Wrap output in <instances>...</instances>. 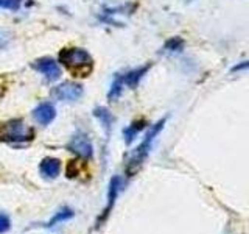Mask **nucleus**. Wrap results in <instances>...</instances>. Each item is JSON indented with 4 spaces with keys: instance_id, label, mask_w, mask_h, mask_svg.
<instances>
[{
    "instance_id": "1",
    "label": "nucleus",
    "mask_w": 249,
    "mask_h": 234,
    "mask_svg": "<svg viewBox=\"0 0 249 234\" xmlns=\"http://www.w3.org/2000/svg\"><path fill=\"white\" fill-rule=\"evenodd\" d=\"M165 122L167 119H162L159 122H156L153 127L148 131V135L143 137V140L137 145V148L128 156V161H126V172L128 174H134L136 170H139V167L142 166L145 162V159L148 158V155L151 152V147L154 144L156 137L159 136V133L163 130L165 127Z\"/></svg>"
},
{
    "instance_id": "2",
    "label": "nucleus",
    "mask_w": 249,
    "mask_h": 234,
    "mask_svg": "<svg viewBox=\"0 0 249 234\" xmlns=\"http://www.w3.org/2000/svg\"><path fill=\"white\" fill-rule=\"evenodd\" d=\"M35 139V130L20 119H13L0 123V142L5 144H28Z\"/></svg>"
},
{
    "instance_id": "3",
    "label": "nucleus",
    "mask_w": 249,
    "mask_h": 234,
    "mask_svg": "<svg viewBox=\"0 0 249 234\" xmlns=\"http://www.w3.org/2000/svg\"><path fill=\"white\" fill-rule=\"evenodd\" d=\"M59 62L73 72H89L92 67V57L84 49L70 47L59 53Z\"/></svg>"
},
{
    "instance_id": "4",
    "label": "nucleus",
    "mask_w": 249,
    "mask_h": 234,
    "mask_svg": "<svg viewBox=\"0 0 249 234\" xmlns=\"http://www.w3.org/2000/svg\"><path fill=\"white\" fill-rule=\"evenodd\" d=\"M67 148L83 159H90L93 155L92 140L86 135H83V133H76V135L69 140Z\"/></svg>"
},
{
    "instance_id": "5",
    "label": "nucleus",
    "mask_w": 249,
    "mask_h": 234,
    "mask_svg": "<svg viewBox=\"0 0 249 234\" xmlns=\"http://www.w3.org/2000/svg\"><path fill=\"white\" fill-rule=\"evenodd\" d=\"M84 89L81 84L73 83V81H66L56 86V88L52 91V96L61 101H75L78 98H81Z\"/></svg>"
},
{
    "instance_id": "6",
    "label": "nucleus",
    "mask_w": 249,
    "mask_h": 234,
    "mask_svg": "<svg viewBox=\"0 0 249 234\" xmlns=\"http://www.w3.org/2000/svg\"><path fill=\"white\" fill-rule=\"evenodd\" d=\"M35 70L41 72L47 81H56L61 77V67L54 59L52 58H39L31 64Z\"/></svg>"
},
{
    "instance_id": "7",
    "label": "nucleus",
    "mask_w": 249,
    "mask_h": 234,
    "mask_svg": "<svg viewBox=\"0 0 249 234\" xmlns=\"http://www.w3.org/2000/svg\"><path fill=\"white\" fill-rule=\"evenodd\" d=\"M122 186H123V179L120 175H115L111 178V181H109V189H107V203H106V208L103 209V215L98 218V225L103 223L107 218V215L111 214V211L115 205V200H117V197H119V192L122 189Z\"/></svg>"
},
{
    "instance_id": "8",
    "label": "nucleus",
    "mask_w": 249,
    "mask_h": 234,
    "mask_svg": "<svg viewBox=\"0 0 249 234\" xmlns=\"http://www.w3.org/2000/svg\"><path fill=\"white\" fill-rule=\"evenodd\" d=\"M54 117H56V109H54V106L49 103V101H44V103L37 105L33 109V119L39 125H42V127L50 125L54 120Z\"/></svg>"
},
{
    "instance_id": "9",
    "label": "nucleus",
    "mask_w": 249,
    "mask_h": 234,
    "mask_svg": "<svg viewBox=\"0 0 249 234\" xmlns=\"http://www.w3.org/2000/svg\"><path fill=\"white\" fill-rule=\"evenodd\" d=\"M61 161L58 158H44L39 164V172L45 179H54L61 174Z\"/></svg>"
},
{
    "instance_id": "10",
    "label": "nucleus",
    "mask_w": 249,
    "mask_h": 234,
    "mask_svg": "<svg viewBox=\"0 0 249 234\" xmlns=\"http://www.w3.org/2000/svg\"><path fill=\"white\" fill-rule=\"evenodd\" d=\"M75 215V213H73V209H70V208H67V206H64V208H61L59 211H56V213L53 214V217L50 218L49 222H44V223H39L42 226V228H54L56 225H59V223H62V222H67V220H70Z\"/></svg>"
},
{
    "instance_id": "11",
    "label": "nucleus",
    "mask_w": 249,
    "mask_h": 234,
    "mask_svg": "<svg viewBox=\"0 0 249 234\" xmlns=\"http://www.w3.org/2000/svg\"><path fill=\"white\" fill-rule=\"evenodd\" d=\"M150 67H151V64H145V66H142V67H139V69H134V70H129L128 74H124L123 75V81H124V84L128 86V88H131V89H134V88H137V84L140 83V80L145 77V74L150 70Z\"/></svg>"
},
{
    "instance_id": "12",
    "label": "nucleus",
    "mask_w": 249,
    "mask_h": 234,
    "mask_svg": "<svg viewBox=\"0 0 249 234\" xmlns=\"http://www.w3.org/2000/svg\"><path fill=\"white\" fill-rule=\"evenodd\" d=\"M145 127H146V122H145V120H137V122H132L131 125H128V127L123 130L124 142H126V144H131L132 140H134V139L140 135V131H142Z\"/></svg>"
},
{
    "instance_id": "13",
    "label": "nucleus",
    "mask_w": 249,
    "mask_h": 234,
    "mask_svg": "<svg viewBox=\"0 0 249 234\" xmlns=\"http://www.w3.org/2000/svg\"><path fill=\"white\" fill-rule=\"evenodd\" d=\"M93 116H95L97 119L100 120V123L103 125V128L106 131H109V128H111V125L114 122V117H112L111 113H109V109L105 108V106H98V108L93 109Z\"/></svg>"
},
{
    "instance_id": "14",
    "label": "nucleus",
    "mask_w": 249,
    "mask_h": 234,
    "mask_svg": "<svg viewBox=\"0 0 249 234\" xmlns=\"http://www.w3.org/2000/svg\"><path fill=\"white\" fill-rule=\"evenodd\" d=\"M124 88V81H123V75H115V78L111 83V89L107 92V98L109 100H117L123 92Z\"/></svg>"
},
{
    "instance_id": "15",
    "label": "nucleus",
    "mask_w": 249,
    "mask_h": 234,
    "mask_svg": "<svg viewBox=\"0 0 249 234\" xmlns=\"http://www.w3.org/2000/svg\"><path fill=\"white\" fill-rule=\"evenodd\" d=\"M184 39L179 38V36H175V38H170L168 41L163 45V52L165 53H175V52H181L184 49Z\"/></svg>"
},
{
    "instance_id": "16",
    "label": "nucleus",
    "mask_w": 249,
    "mask_h": 234,
    "mask_svg": "<svg viewBox=\"0 0 249 234\" xmlns=\"http://www.w3.org/2000/svg\"><path fill=\"white\" fill-rule=\"evenodd\" d=\"M23 0H0V8L2 10H11V11H18L22 6Z\"/></svg>"
},
{
    "instance_id": "17",
    "label": "nucleus",
    "mask_w": 249,
    "mask_h": 234,
    "mask_svg": "<svg viewBox=\"0 0 249 234\" xmlns=\"http://www.w3.org/2000/svg\"><path fill=\"white\" fill-rule=\"evenodd\" d=\"M11 228V218L8 214H5L3 211H0V234L8 233Z\"/></svg>"
},
{
    "instance_id": "18",
    "label": "nucleus",
    "mask_w": 249,
    "mask_h": 234,
    "mask_svg": "<svg viewBox=\"0 0 249 234\" xmlns=\"http://www.w3.org/2000/svg\"><path fill=\"white\" fill-rule=\"evenodd\" d=\"M8 41H10V38H8V35L5 33L3 30H0V50L5 49V47L8 45Z\"/></svg>"
},
{
    "instance_id": "19",
    "label": "nucleus",
    "mask_w": 249,
    "mask_h": 234,
    "mask_svg": "<svg viewBox=\"0 0 249 234\" xmlns=\"http://www.w3.org/2000/svg\"><path fill=\"white\" fill-rule=\"evenodd\" d=\"M246 67H248V61H243L240 66H233V67H232V72H238V70H243V69H246Z\"/></svg>"
},
{
    "instance_id": "20",
    "label": "nucleus",
    "mask_w": 249,
    "mask_h": 234,
    "mask_svg": "<svg viewBox=\"0 0 249 234\" xmlns=\"http://www.w3.org/2000/svg\"><path fill=\"white\" fill-rule=\"evenodd\" d=\"M187 2H192V0H187Z\"/></svg>"
}]
</instances>
